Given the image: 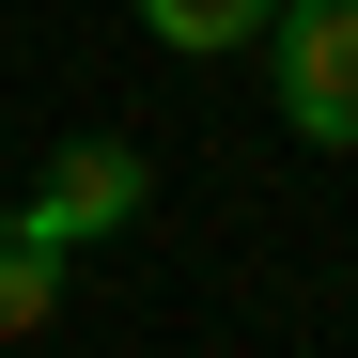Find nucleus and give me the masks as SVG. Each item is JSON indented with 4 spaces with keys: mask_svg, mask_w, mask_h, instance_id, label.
<instances>
[{
    "mask_svg": "<svg viewBox=\"0 0 358 358\" xmlns=\"http://www.w3.org/2000/svg\"><path fill=\"white\" fill-rule=\"evenodd\" d=\"M250 47H265L280 125L312 141V156H358V0H280Z\"/></svg>",
    "mask_w": 358,
    "mask_h": 358,
    "instance_id": "1",
    "label": "nucleus"
},
{
    "mask_svg": "<svg viewBox=\"0 0 358 358\" xmlns=\"http://www.w3.org/2000/svg\"><path fill=\"white\" fill-rule=\"evenodd\" d=\"M125 16H141L156 47H187V63H218V47H250L280 0H125Z\"/></svg>",
    "mask_w": 358,
    "mask_h": 358,
    "instance_id": "4",
    "label": "nucleus"
},
{
    "mask_svg": "<svg viewBox=\"0 0 358 358\" xmlns=\"http://www.w3.org/2000/svg\"><path fill=\"white\" fill-rule=\"evenodd\" d=\"M63 265H78V250H47V234L0 203V343H31L47 312H63Z\"/></svg>",
    "mask_w": 358,
    "mask_h": 358,
    "instance_id": "3",
    "label": "nucleus"
},
{
    "mask_svg": "<svg viewBox=\"0 0 358 358\" xmlns=\"http://www.w3.org/2000/svg\"><path fill=\"white\" fill-rule=\"evenodd\" d=\"M0 358H16V343H0Z\"/></svg>",
    "mask_w": 358,
    "mask_h": 358,
    "instance_id": "5",
    "label": "nucleus"
},
{
    "mask_svg": "<svg viewBox=\"0 0 358 358\" xmlns=\"http://www.w3.org/2000/svg\"><path fill=\"white\" fill-rule=\"evenodd\" d=\"M156 203V171H141V141H63V156H47V187L16 203L31 234H47V250H94V234H125Z\"/></svg>",
    "mask_w": 358,
    "mask_h": 358,
    "instance_id": "2",
    "label": "nucleus"
}]
</instances>
